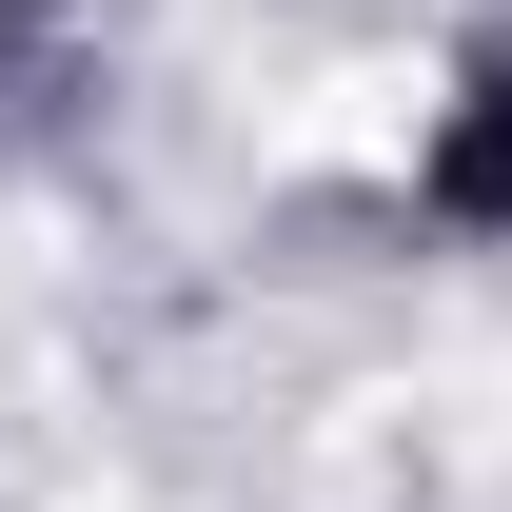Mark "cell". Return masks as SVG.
Segmentation results:
<instances>
[{
  "instance_id": "cell-2",
  "label": "cell",
  "mask_w": 512,
  "mask_h": 512,
  "mask_svg": "<svg viewBox=\"0 0 512 512\" xmlns=\"http://www.w3.org/2000/svg\"><path fill=\"white\" fill-rule=\"evenodd\" d=\"M20 20H40V0H0V40H20Z\"/></svg>"
},
{
  "instance_id": "cell-1",
  "label": "cell",
  "mask_w": 512,
  "mask_h": 512,
  "mask_svg": "<svg viewBox=\"0 0 512 512\" xmlns=\"http://www.w3.org/2000/svg\"><path fill=\"white\" fill-rule=\"evenodd\" d=\"M434 217H512V60L434 119Z\"/></svg>"
}]
</instances>
